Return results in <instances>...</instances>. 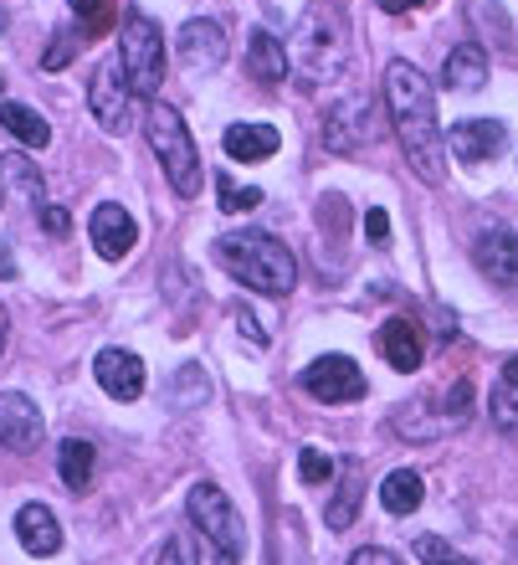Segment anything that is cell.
Returning a JSON list of instances; mask_svg holds the SVG:
<instances>
[{
  "instance_id": "cell-12",
  "label": "cell",
  "mask_w": 518,
  "mask_h": 565,
  "mask_svg": "<svg viewBox=\"0 0 518 565\" xmlns=\"http://www.w3.org/2000/svg\"><path fill=\"white\" fill-rule=\"evenodd\" d=\"M88 237H93V247H98V257L119 263V257L133 253V242H139V226H133V216L119 206V201H104V206L93 211Z\"/></svg>"
},
{
  "instance_id": "cell-36",
  "label": "cell",
  "mask_w": 518,
  "mask_h": 565,
  "mask_svg": "<svg viewBox=\"0 0 518 565\" xmlns=\"http://www.w3.org/2000/svg\"><path fill=\"white\" fill-rule=\"evenodd\" d=\"M365 237H370V247H390V216L380 206L365 211Z\"/></svg>"
},
{
  "instance_id": "cell-23",
  "label": "cell",
  "mask_w": 518,
  "mask_h": 565,
  "mask_svg": "<svg viewBox=\"0 0 518 565\" xmlns=\"http://www.w3.org/2000/svg\"><path fill=\"white\" fill-rule=\"evenodd\" d=\"M0 195L6 201H42V170L26 160V154H0Z\"/></svg>"
},
{
  "instance_id": "cell-38",
  "label": "cell",
  "mask_w": 518,
  "mask_h": 565,
  "mask_svg": "<svg viewBox=\"0 0 518 565\" xmlns=\"http://www.w3.org/2000/svg\"><path fill=\"white\" fill-rule=\"evenodd\" d=\"M349 565H400V555L380 551V545H365V551H355V555H349Z\"/></svg>"
},
{
  "instance_id": "cell-22",
  "label": "cell",
  "mask_w": 518,
  "mask_h": 565,
  "mask_svg": "<svg viewBox=\"0 0 518 565\" xmlns=\"http://www.w3.org/2000/svg\"><path fill=\"white\" fill-rule=\"evenodd\" d=\"M288 62L293 57L282 52V42L272 31H252V42H247V73H252L257 83H267V88L282 83V77H288Z\"/></svg>"
},
{
  "instance_id": "cell-1",
  "label": "cell",
  "mask_w": 518,
  "mask_h": 565,
  "mask_svg": "<svg viewBox=\"0 0 518 565\" xmlns=\"http://www.w3.org/2000/svg\"><path fill=\"white\" fill-rule=\"evenodd\" d=\"M386 104L396 119V135L406 145V160L427 185H442L446 175V135L436 124V98L431 83L416 73L411 62H390L386 67Z\"/></svg>"
},
{
  "instance_id": "cell-16",
  "label": "cell",
  "mask_w": 518,
  "mask_h": 565,
  "mask_svg": "<svg viewBox=\"0 0 518 565\" xmlns=\"http://www.w3.org/2000/svg\"><path fill=\"white\" fill-rule=\"evenodd\" d=\"M375 344H380L386 365H396L400 375H406V371H421V360H427L421 324H411V319H386V324H380V334H375Z\"/></svg>"
},
{
  "instance_id": "cell-18",
  "label": "cell",
  "mask_w": 518,
  "mask_h": 565,
  "mask_svg": "<svg viewBox=\"0 0 518 565\" xmlns=\"http://www.w3.org/2000/svg\"><path fill=\"white\" fill-rule=\"evenodd\" d=\"M359 504H365V462L359 458H344L339 462V483H334V499L324 509V524L328 530H349L359 520Z\"/></svg>"
},
{
  "instance_id": "cell-44",
  "label": "cell",
  "mask_w": 518,
  "mask_h": 565,
  "mask_svg": "<svg viewBox=\"0 0 518 565\" xmlns=\"http://www.w3.org/2000/svg\"><path fill=\"white\" fill-rule=\"evenodd\" d=\"M6 26H11V15H6V11H0V36H6Z\"/></svg>"
},
{
  "instance_id": "cell-4",
  "label": "cell",
  "mask_w": 518,
  "mask_h": 565,
  "mask_svg": "<svg viewBox=\"0 0 518 565\" xmlns=\"http://www.w3.org/2000/svg\"><path fill=\"white\" fill-rule=\"evenodd\" d=\"M144 135H149V149L160 154V170L170 175V185H175V195H201V149H195L191 129H185V119H180L170 104H154L144 114Z\"/></svg>"
},
{
  "instance_id": "cell-40",
  "label": "cell",
  "mask_w": 518,
  "mask_h": 565,
  "mask_svg": "<svg viewBox=\"0 0 518 565\" xmlns=\"http://www.w3.org/2000/svg\"><path fill=\"white\" fill-rule=\"evenodd\" d=\"M431 0H380V11H390V15H400V11H427Z\"/></svg>"
},
{
  "instance_id": "cell-29",
  "label": "cell",
  "mask_w": 518,
  "mask_h": 565,
  "mask_svg": "<svg viewBox=\"0 0 518 565\" xmlns=\"http://www.w3.org/2000/svg\"><path fill=\"white\" fill-rule=\"evenodd\" d=\"M73 15L83 21V36H104L114 21H119V0H67Z\"/></svg>"
},
{
  "instance_id": "cell-19",
  "label": "cell",
  "mask_w": 518,
  "mask_h": 565,
  "mask_svg": "<svg viewBox=\"0 0 518 565\" xmlns=\"http://www.w3.org/2000/svg\"><path fill=\"white\" fill-rule=\"evenodd\" d=\"M15 540L26 555H57L62 551V524L46 504H21L15 509Z\"/></svg>"
},
{
  "instance_id": "cell-39",
  "label": "cell",
  "mask_w": 518,
  "mask_h": 565,
  "mask_svg": "<svg viewBox=\"0 0 518 565\" xmlns=\"http://www.w3.org/2000/svg\"><path fill=\"white\" fill-rule=\"evenodd\" d=\"M15 278V253H11V242L0 237V282H11Z\"/></svg>"
},
{
  "instance_id": "cell-6",
  "label": "cell",
  "mask_w": 518,
  "mask_h": 565,
  "mask_svg": "<svg viewBox=\"0 0 518 565\" xmlns=\"http://www.w3.org/2000/svg\"><path fill=\"white\" fill-rule=\"evenodd\" d=\"M185 509H191V524L201 530V540L216 551V565H237L247 551V530H241V514L231 509V499L216 483H195L185 493Z\"/></svg>"
},
{
  "instance_id": "cell-8",
  "label": "cell",
  "mask_w": 518,
  "mask_h": 565,
  "mask_svg": "<svg viewBox=\"0 0 518 565\" xmlns=\"http://www.w3.org/2000/svg\"><path fill=\"white\" fill-rule=\"evenodd\" d=\"M88 108H93V119H98L104 135H129V124H133V83H129V73H123L119 57L98 62V73H93V83H88Z\"/></svg>"
},
{
  "instance_id": "cell-33",
  "label": "cell",
  "mask_w": 518,
  "mask_h": 565,
  "mask_svg": "<svg viewBox=\"0 0 518 565\" xmlns=\"http://www.w3.org/2000/svg\"><path fill=\"white\" fill-rule=\"evenodd\" d=\"M416 561H427V565H477V561H467V555L452 551L442 535H421V540H416Z\"/></svg>"
},
{
  "instance_id": "cell-2",
  "label": "cell",
  "mask_w": 518,
  "mask_h": 565,
  "mask_svg": "<svg viewBox=\"0 0 518 565\" xmlns=\"http://www.w3.org/2000/svg\"><path fill=\"white\" fill-rule=\"evenodd\" d=\"M216 263L237 282H247L252 294L282 298L298 282V257L288 253V242L267 237V232H226L216 237Z\"/></svg>"
},
{
  "instance_id": "cell-37",
  "label": "cell",
  "mask_w": 518,
  "mask_h": 565,
  "mask_svg": "<svg viewBox=\"0 0 518 565\" xmlns=\"http://www.w3.org/2000/svg\"><path fill=\"white\" fill-rule=\"evenodd\" d=\"M154 565H195L191 561V540H185V535L164 540V545H160V561H154Z\"/></svg>"
},
{
  "instance_id": "cell-42",
  "label": "cell",
  "mask_w": 518,
  "mask_h": 565,
  "mask_svg": "<svg viewBox=\"0 0 518 565\" xmlns=\"http://www.w3.org/2000/svg\"><path fill=\"white\" fill-rule=\"evenodd\" d=\"M6 334H11V313H6V303H0V350H6Z\"/></svg>"
},
{
  "instance_id": "cell-30",
  "label": "cell",
  "mask_w": 518,
  "mask_h": 565,
  "mask_svg": "<svg viewBox=\"0 0 518 565\" xmlns=\"http://www.w3.org/2000/svg\"><path fill=\"white\" fill-rule=\"evenodd\" d=\"M467 15H473L477 31L493 26V42H498V46H514V21L498 11V0H473V6H467Z\"/></svg>"
},
{
  "instance_id": "cell-34",
  "label": "cell",
  "mask_w": 518,
  "mask_h": 565,
  "mask_svg": "<svg viewBox=\"0 0 518 565\" xmlns=\"http://www.w3.org/2000/svg\"><path fill=\"white\" fill-rule=\"evenodd\" d=\"M73 52H77V36H73V31H57V42L46 46L42 67H52V73H57V67H67V62H73Z\"/></svg>"
},
{
  "instance_id": "cell-9",
  "label": "cell",
  "mask_w": 518,
  "mask_h": 565,
  "mask_svg": "<svg viewBox=\"0 0 518 565\" xmlns=\"http://www.w3.org/2000/svg\"><path fill=\"white\" fill-rule=\"evenodd\" d=\"M303 391H309L313 402H324V406L359 402V396H365V371H359L349 355H324V360H313L309 371H303Z\"/></svg>"
},
{
  "instance_id": "cell-43",
  "label": "cell",
  "mask_w": 518,
  "mask_h": 565,
  "mask_svg": "<svg viewBox=\"0 0 518 565\" xmlns=\"http://www.w3.org/2000/svg\"><path fill=\"white\" fill-rule=\"evenodd\" d=\"M504 375H508V381H518V355H514V360H508V365H504Z\"/></svg>"
},
{
  "instance_id": "cell-21",
  "label": "cell",
  "mask_w": 518,
  "mask_h": 565,
  "mask_svg": "<svg viewBox=\"0 0 518 565\" xmlns=\"http://www.w3.org/2000/svg\"><path fill=\"white\" fill-rule=\"evenodd\" d=\"M442 83L452 93H477L483 83H488V52H483V42H462L446 52V67H442Z\"/></svg>"
},
{
  "instance_id": "cell-24",
  "label": "cell",
  "mask_w": 518,
  "mask_h": 565,
  "mask_svg": "<svg viewBox=\"0 0 518 565\" xmlns=\"http://www.w3.org/2000/svg\"><path fill=\"white\" fill-rule=\"evenodd\" d=\"M0 129H6V135H15L26 149H46V145H52V124H46L36 108L11 104V98H0Z\"/></svg>"
},
{
  "instance_id": "cell-28",
  "label": "cell",
  "mask_w": 518,
  "mask_h": 565,
  "mask_svg": "<svg viewBox=\"0 0 518 565\" xmlns=\"http://www.w3.org/2000/svg\"><path fill=\"white\" fill-rule=\"evenodd\" d=\"M211 396V381L201 375V365H185V371L170 381V406L175 412H191V406H201Z\"/></svg>"
},
{
  "instance_id": "cell-3",
  "label": "cell",
  "mask_w": 518,
  "mask_h": 565,
  "mask_svg": "<svg viewBox=\"0 0 518 565\" xmlns=\"http://www.w3.org/2000/svg\"><path fill=\"white\" fill-rule=\"evenodd\" d=\"M293 62L309 83H328L349 67V26L334 6H313L293 31Z\"/></svg>"
},
{
  "instance_id": "cell-11",
  "label": "cell",
  "mask_w": 518,
  "mask_h": 565,
  "mask_svg": "<svg viewBox=\"0 0 518 565\" xmlns=\"http://www.w3.org/2000/svg\"><path fill=\"white\" fill-rule=\"evenodd\" d=\"M42 412L31 396L21 391H0V447H11V452H31V447H42Z\"/></svg>"
},
{
  "instance_id": "cell-15",
  "label": "cell",
  "mask_w": 518,
  "mask_h": 565,
  "mask_svg": "<svg viewBox=\"0 0 518 565\" xmlns=\"http://www.w3.org/2000/svg\"><path fill=\"white\" fill-rule=\"evenodd\" d=\"M504 139H508L504 119H462V124H452V129H446L452 154H457V160H467V164L493 160V154L504 149Z\"/></svg>"
},
{
  "instance_id": "cell-27",
  "label": "cell",
  "mask_w": 518,
  "mask_h": 565,
  "mask_svg": "<svg viewBox=\"0 0 518 565\" xmlns=\"http://www.w3.org/2000/svg\"><path fill=\"white\" fill-rule=\"evenodd\" d=\"M488 417H493V427L504 431V437H518V381H498L493 386V396H488Z\"/></svg>"
},
{
  "instance_id": "cell-26",
  "label": "cell",
  "mask_w": 518,
  "mask_h": 565,
  "mask_svg": "<svg viewBox=\"0 0 518 565\" xmlns=\"http://www.w3.org/2000/svg\"><path fill=\"white\" fill-rule=\"evenodd\" d=\"M421 499H427V483H421L416 468H396V473L380 483V504H386L390 514H416Z\"/></svg>"
},
{
  "instance_id": "cell-10",
  "label": "cell",
  "mask_w": 518,
  "mask_h": 565,
  "mask_svg": "<svg viewBox=\"0 0 518 565\" xmlns=\"http://www.w3.org/2000/svg\"><path fill=\"white\" fill-rule=\"evenodd\" d=\"M370 98H339V104L324 114V149L328 154H355V149L370 145Z\"/></svg>"
},
{
  "instance_id": "cell-13",
  "label": "cell",
  "mask_w": 518,
  "mask_h": 565,
  "mask_svg": "<svg viewBox=\"0 0 518 565\" xmlns=\"http://www.w3.org/2000/svg\"><path fill=\"white\" fill-rule=\"evenodd\" d=\"M93 375H98V386L114 402H139L144 396V360L133 355V350H104V355L93 360Z\"/></svg>"
},
{
  "instance_id": "cell-14",
  "label": "cell",
  "mask_w": 518,
  "mask_h": 565,
  "mask_svg": "<svg viewBox=\"0 0 518 565\" xmlns=\"http://www.w3.org/2000/svg\"><path fill=\"white\" fill-rule=\"evenodd\" d=\"M180 62H185L191 73H216L226 62L222 21H185V26H180Z\"/></svg>"
},
{
  "instance_id": "cell-35",
  "label": "cell",
  "mask_w": 518,
  "mask_h": 565,
  "mask_svg": "<svg viewBox=\"0 0 518 565\" xmlns=\"http://www.w3.org/2000/svg\"><path fill=\"white\" fill-rule=\"evenodd\" d=\"M36 222H42L46 237H67V232H73V216H67V206H42V211H36Z\"/></svg>"
},
{
  "instance_id": "cell-5",
  "label": "cell",
  "mask_w": 518,
  "mask_h": 565,
  "mask_svg": "<svg viewBox=\"0 0 518 565\" xmlns=\"http://www.w3.org/2000/svg\"><path fill=\"white\" fill-rule=\"evenodd\" d=\"M467 417H473V386H467V381H452V391L421 396V402H411L406 412H396L390 431L406 437V443H436L446 431H457Z\"/></svg>"
},
{
  "instance_id": "cell-25",
  "label": "cell",
  "mask_w": 518,
  "mask_h": 565,
  "mask_svg": "<svg viewBox=\"0 0 518 565\" xmlns=\"http://www.w3.org/2000/svg\"><path fill=\"white\" fill-rule=\"evenodd\" d=\"M93 462H98V452H93V443H83V437H67V443L57 447V473L73 493L93 489Z\"/></svg>"
},
{
  "instance_id": "cell-20",
  "label": "cell",
  "mask_w": 518,
  "mask_h": 565,
  "mask_svg": "<svg viewBox=\"0 0 518 565\" xmlns=\"http://www.w3.org/2000/svg\"><path fill=\"white\" fill-rule=\"evenodd\" d=\"M222 145H226V154H231V160L262 164V160H272V154H278L282 135L272 129V124H231V129L222 135Z\"/></svg>"
},
{
  "instance_id": "cell-7",
  "label": "cell",
  "mask_w": 518,
  "mask_h": 565,
  "mask_svg": "<svg viewBox=\"0 0 518 565\" xmlns=\"http://www.w3.org/2000/svg\"><path fill=\"white\" fill-rule=\"evenodd\" d=\"M119 62H123V73H129V83H133L139 98H154V93H160V83H164V36L144 11L123 15Z\"/></svg>"
},
{
  "instance_id": "cell-17",
  "label": "cell",
  "mask_w": 518,
  "mask_h": 565,
  "mask_svg": "<svg viewBox=\"0 0 518 565\" xmlns=\"http://www.w3.org/2000/svg\"><path fill=\"white\" fill-rule=\"evenodd\" d=\"M473 257H477V268L488 273L493 282H504V288H514L518 282V237L508 232V226H488V232L477 237Z\"/></svg>"
},
{
  "instance_id": "cell-32",
  "label": "cell",
  "mask_w": 518,
  "mask_h": 565,
  "mask_svg": "<svg viewBox=\"0 0 518 565\" xmlns=\"http://www.w3.org/2000/svg\"><path fill=\"white\" fill-rule=\"evenodd\" d=\"M298 478H303L309 489H324L328 478H334V458L319 452V447H303V452H298Z\"/></svg>"
},
{
  "instance_id": "cell-31",
  "label": "cell",
  "mask_w": 518,
  "mask_h": 565,
  "mask_svg": "<svg viewBox=\"0 0 518 565\" xmlns=\"http://www.w3.org/2000/svg\"><path fill=\"white\" fill-rule=\"evenodd\" d=\"M216 195H222V211H226V216H241V211H257V206H262V191H257V185H237L231 175H216Z\"/></svg>"
},
{
  "instance_id": "cell-41",
  "label": "cell",
  "mask_w": 518,
  "mask_h": 565,
  "mask_svg": "<svg viewBox=\"0 0 518 565\" xmlns=\"http://www.w3.org/2000/svg\"><path fill=\"white\" fill-rule=\"evenodd\" d=\"M241 329H247V334H252V340H257V344H262V340H267V334H262V324H257V319H252V313H247V309H241Z\"/></svg>"
}]
</instances>
